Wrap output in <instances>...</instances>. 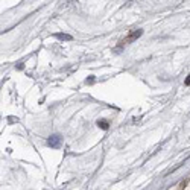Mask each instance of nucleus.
Segmentation results:
<instances>
[{
    "label": "nucleus",
    "mask_w": 190,
    "mask_h": 190,
    "mask_svg": "<svg viewBox=\"0 0 190 190\" xmlns=\"http://www.w3.org/2000/svg\"><path fill=\"white\" fill-rule=\"evenodd\" d=\"M141 35H143V29H132V30H129V34H128L120 43H119V46H117L116 50H120L123 46H128V44H131L132 41H137Z\"/></svg>",
    "instance_id": "nucleus-1"
},
{
    "label": "nucleus",
    "mask_w": 190,
    "mask_h": 190,
    "mask_svg": "<svg viewBox=\"0 0 190 190\" xmlns=\"http://www.w3.org/2000/svg\"><path fill=\"white\" fill-rule=\"evenodd\" d=\"M61 143H63V137L58 135V134H53L47 139V146L53 148V149H58L61 148Z\"/></svg>",
    "instance_id": "nucleus-2"
},
{
    "label": "nucleus",
    "mask_w": 190,
    "mask_h": 190,
    "mask_svg": "<svg viewBox=\"0 0 190 190\" xmlns=\"http://www.w3.org/2000/svg\"><path fill=\"white\" fill-rule=\"evenodd\" d=\"M53 37L61 40V41H72V40H73V37H72V35H69V34H55Z\"/></svg>",
    "instance_id": "nucleus-3"
},
{
    "label": "nucleus",
    "mask_w": 190,
    "mask_h": 190,
    "mask_svg": "<svg viewBox=\"0 0 190 190\" xmlns=\"http://www.w3.org/2000/svg\"><path fill=\"white\" fill-rule=\"evenodd\" d=\"M98 126H99V128H102L104 131H107L108 128H110V123H108L107 120H98Z\"/></svg>",
    "instance_id": "nucleus-4"
},
{
    "label": "nucleus",
    "mask_w": 190,
    "mask_h": 190,
    "mask_svg": "<svg viewBox=\"0 0 190 190\" xmlns=\"http://www.w3.org/2000/svg\"><path fill=\"white\" fill-rule=\"evenodd\" d=\"M85 82H87V84H93V82H94V76H90Z\"/></svg>",
    "instance_id": "nucleus-5"
},
{
    "label": "nucleus",
    "mask_w": 190,
    "mask_h": 190,
    "mask_svg": "<svg viewBox=\"0 0 190 190\" xmlns=\"http://www.w3.org/2000/svg\"><path fill=\"white\" fill-rule=\"evenodd\" d=\"M185 85H190V75L187 76V79H185Z\"/></svg>",
    "instance_id": "nucleus-6"
}]
</instances>
